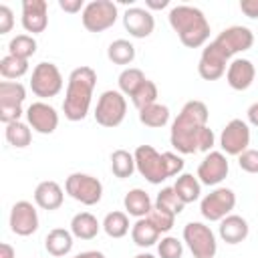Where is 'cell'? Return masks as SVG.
I'll list each match as a JSON object with an SVG mask.
<instances>
[{
  "label": "cell",
  "mask_w": 258,
  "mask_h": 258,
  "mask_svg": "<svg viewBox=\"0 0 258 258\" xmlns=\"http://www.w3.org/2000/svg\"><path fill=\"white\" fill-rule=\"evenodd\" d=\"M208 119H210V111L204 101L198 99L187 101L181 107L175 121L171 123V133H169L171 147L185 155L196 151L210 153L216 143V135L208 127Z\"/></svg>",
  "instance_id": "1"
},
{
  "label": "cell",
  "mask_w": 258,
  "mask_h": 258,
  "mask_svg": "<svg viewBox=\"0 0 258 258\" xmlns=\"http://www.w3.org/2000/svg\"><path fill=\"white\" fill-rule=\"evenodd\" d=\"M97 85V73L91 67H77L69 75L67 93L62 101V113L69 121H83L91 109L93 91Z\"/></svg>",
  "instance_id": "2"
},
{
  "label": "cell",
  "mask_w": 258,
  "mask_h": 258,
  "mask_svg": "<svg viewBox=\"0 0 258 258\" xmlns=\"http://www.w3.org/2000/svg\"><path fill=\"white\" fill-rule=\"evenodd\" d=\"M169 26L177 32L179 40L187 48H200L210 38V22L206 14L189 4H177L169 10Z\"/></svg>",
  "instance_id": "3"
},
{
  "label": "cell",
  "mask_w": 258,
  "mask_h": 258,
  "mask_svg": "<svg viewBox=\"0 0 258 258\" xmlns=\"http://www.w3.org/2000/svg\"><path fill=\"white\" fill-rule=\"evenodd\" d=\"M135 167L137 171L153 185L165 181L167 177H171L169 167H167V157L165 153H159L155 147L151 145H139L135 149Z\"/></svg>",
  "instance_id": "4"
},
{
  "label": "cell",
  "mask_w": 258,
  "mask_h": 258,
  "mask_svg": "<svg viewBox=\"0 0 258 258\" xmlns=\"http://www.w3.org/2000/svg\"><path fill=\"white\" fill-rule=\"evenodd\" d=\"M125 115H127V101L121 91L109 89L99 97L97 107H95V121L101 127L113 129L123 123Z\"/></svg>",
  "instance_id": "5"
},
{
  "label": "cell",
  "mask_w": 258,
  "mask_h": 258,
  "mask_svg": "<svg viewBox=\"0 0 258 258\" xmlns=\"http://www.w3.org/2000/svg\"><path fill=\"white\" fill-rule=\"evenodd\" d=\"M183 242L187 244L194 258H214L218 252V242L210 226L204 222H189L183 226Z\"/></svg>",
  "instance_id": "6"
},
{
  "label": "cell",
  "mask_w": 258,
  "mask_h": 258,
  "mask_svg": "<svg viewBox=\"0 0 258 258\" xmlns=\"http://www.w3.org/2000/svg\"><path fill=\"white\" fill-rule=\"evenodd\" d=\"M64 191L81 202L83 206H95L101 202L103 198V183L95 177V175H89V173H71L64 181Z\"/></svg>",
  "instance_id": "7"
},
{
  "label": "cell",
  "mask_w": 258,
  "mask_h": 258,
  "mask_svg": "<svg viewBox=\"0 0 258 258\" xmlns=\"http://www.w3.org/2000/svg\"><path fill=\"white\" fill-rule=\"evenodd\" d=\"M119 10L113 0H93L81 12L83 26L89 32H103L117 22Z\"/></svg>",
  "instance_id": "8"
},
{
  "label": "cell",
  "mask_w": 258,
  "mask_h": 258,
  "mask_svg": "<svg viewBox=\"0 0 258 258\" xmlns=\"http://www.w3.org/2000/svg\"><path fill=\"white\" fill-rule=\"evenodd\" d=\"M26 99V89L18 81H2L0 83V121L4 125L20 121L22 103Z\"/></svg>",
  "instance_id": "9"
},
{
  "label": "cell",
  "mask_w": 258,
  "mask_h": 258,
  "mask_svg": "<svg viewBox=\"0 0 258 258\" xmlns=\"http://www.w3.org/2000/svg\"><path fill=\"white\" fill-rule=\"evenodd\" d=\"M30 89L40 99L56 97L62 89V75L54 62H38L32 69Z\"/></svg>",
  "instance_id": "10"
},
{
  "label": "cell",
  "mask_w": 258,
  "mask_h": 258,
  "mask_svg": "<svg viewBox=\"0 0 258 258\" xmlns=\"http://www.w3.org/2000/svg\"><path fill=\"white\" fill-rule=\"evenodd\" d=\"M236 208V194L230 187H216L202 198L200 212L210 222H222Z\"/></svg>",
  "instance_id": "11"
},
{
  "label": "cell",
  "mask_w": 258,
  "mask_h": 258,
  "mask_svg": "<svg viewBox=\"0 0 258 258\" xmlns=\"http://www.w3.org/2000/svg\"><path fill=\"white\" fill-rule=\"evenodd\" d=\"M250 145V127L246 121L242 119H232L230 123H226V127L222 129L220 135V147L222 153L226 155H240L248 149Z\"/></svg>",
  "instance_id": "12"
},
{
  "label": "cell",
  "mask_w": 258,
  "mask_h": 258,
  "mask_svg": "<svg viewBox=\"0 0 258 258\" xmlns=\"http://www.w3.org/2000/svg\"><path fill=\"white\" fill-rule=\"evenodd\" d=\"M212 42L230 58L238 52L248 50L254 44V34L248 26H230V28H224Z\"/></svg>",
  "instance_id": "13"
},
{
  "label": "cell",
  "mask_w": 258,
  "mask_h": 258,
  "mask_svg": "<svg viewBox=\"0 0 258 258\" xmlns=\"http://www.w3.org/2000/svg\"><path fill=\"white\" fill-rule=\"evenodd\" d=\"M26 121L32 127V131L40 135H50L58 127V113L52 105L44 101H34L26 109Z\"/></svg>",
  "instance_id": "14"
},
{
  "label": "cell",
  "mask_w": 258,
  "mask_h": 258,
  "mask_svg": "<svg viewBox=\"0 0 258 258\" xmlns=\"http://www.w3.org/2000/svg\"><path fill=\"white\" fill-rule=\"evenodd\" d=\"M228 171H230V163L226 159V153L210 151L198 165V179L204 185H218L226 179Z\"/></svg>",
  "instance_id": "15"
},
{
  "label": "cell",
  "mask_w": 258,
  "mask_h": 258,
  "mask_svg": "<svg viewBox=\"0 0 258 258\" xmlns=\"http://www.w3.org/2000/svg\"><path fill=\"white\" fill-rule=\"evenodd\" d=\"M10 230L16 236H32L38 230V212L30 202L20 200L12 206V210H10Z\"/></svg>",
  "instance_id": "16"
},
{
  "label": "cell",
  "mask_w": 258,
  "mask_h": 258,
  "mask_svg": "<svg viewBox=\"0 0 258 258\" xmlns=\"http://www.w3.org/2000/svg\"><path fill=\"white\" fill-rule=\"evenodd\" d=\"M226 62H228V56L214 42H210L202 50V56L198 62V73L204 81H218L220 77L226 75Z\"/></svg>",
  "instance_id": "17"
},
{
  "label": "cell",
  "mask_w": 258,
  "mask_h": 258,
  "mask_svg": "<svg viewBox=\"0 0 258 258\" xmlns=\"http://www.w3.org/2000/svg\"><path fill=\"white\" fill-rule=\"evenodd\" d=\"M123 26L133 38H147L155 28V18L147 8L131 6L123 14Z\"/></svg>",
  "instance_id": "18"
},
{
  "label": "cell",
  "mask_w": 258,
  "mask_h": 258,
  "mask_svg": "<svg viewBox=\"0 0 258 258\" xmlns=\"http://www.w3.org/2000/svg\"><path fill=\"white\" fill-rule=\"evenodd\" d=\"M22 26L26 32L38 34L48 26V4L46 0H24L22 2Z\"/></svg>",
  "instance_id": "19"
},
{
  "label": "cell",
  "mask_w": 258,
  "mask_h": 258,
  "mask_svg": "<svg viewBox=\"0 0 258 258\" xmlns=\"http://www.w3.org/2000/svg\"><path fill=\"white\" fill-rule=\"evenodd\" d=\"M256 77V69L248 58H234L226 69V81L234 91H246Z\"/></svg>",
  "instance_id": "20"
},
{
  "label": "cell",
  "mask_w": 258,
  "mask_h": 258,
  "mask_svg": "<svg viewBox=\"0 0 258 258\" xmlns=\"http://www.w3.org/2000/svg\"><path fill=\"white\" fill-rule=\"evenodd\" d=\"M62 200H64V194H62V187L52 181V179H46V181H40L34 189V204L46 212H52V210H58L62 206Z\"/></svg>",
  "instance_id": "21"
},
{
  "label": "cell",
  "mask_w": 258,
  "mask_h": 258,
  "mask_svg": "<svg viewBox=\"0 0 258 258\" xmlns=\"http://www.w3.org/2000/svg\"><path fill=\"white\" fill-rule=\"evenodd\" d=\"M220 238L226 242V244H240L248 238V232H250V226L248 222L238 216V214H230L226 216L222 222H220Z\"/></svg>",
  "instance_id": "22"
},
{
  "label": "cell",
  "mask_w": 258,
  "mask_h": 258,
  "mask_svg": "<svg viewBox=\"0 0 258 258\" xmlns=\"http://www.w3.org/2000/svg\"><path fill=\"white\" fill-rule=\"evenodd\" d=\"M123 206H125V212L133 218H147L149 212L153 210V204H151V198L145 189L141 187H133L125 194L123 198Z\"/></svg>",
  "instance_id": "23"
},
{
  "label": "cell",
  "mask_w": 258,
  "mask_h": 258,
  "mask_svg": "<svg viewBox=\"0 0 258 258\" xmlns=\"http://www.w3.org/2000/svg\"><path fill=\"white\" fill-rule=\"evenodd\" d=\"M73 232L64 228H52L44 238V248L50 256L62 258L73 250Z\"/></svg>",
  "instance_id": "24"
},
{
  "label": "cell",
  "mask_w": 258,
  "mask_h": 258,
  "mask_svg": "<svg viewBox=\"0 0 258 258\" xmlns=\"http://www.w3.org/2000/svg\"><path fill=\"white\" fill-rule=\"evenodd\" d=\"M101 228L103 224H99V220L91 212H79L71 220V232L79 240H93Z\"/></svg>",
  "instance_id": "25"
},
{
  "label": "cell",
  "mask_w": 258,
  "mask_h": 258,
  "mask_svg": "<svg viewBox=\"0 0 258 258\" xmlns=\"http://www.w3.org/2000/svg\"><path fill=\"white\" fill-rule=\"evenodd\" d=\"M161 232L155 228V224L149 218H139L133 226H131V238L139 248H149L155 242H159Z\"/></svg>",
  "instance_id": "26"
},
{
  "label": "cell",
  "mask_w": 258,
  "mask_h": 258,
  "mask_svg": "<svg viewBox=\"0 0 258 258\" xmlns=\"http://www.w3.org/2000/svg\"><path fill=\"white\" fill-rule=\"evenodd\" d=\"M173 189H175V194L179 196V200H181L183 204H191V202H196V200L200 198V194H202V183H200L198 175L194 177L191 173H181V175L175 179Z\"/></svg>",
  "instance_id": "27"
},
{
  "label": "cell",
  "mask_w": 258,
  "mask_h": 258,
  "mask_svg": "<svg viewBox=\"0 0 258 258\" xmlns=\"http://www.w3.org/2000/svg\"><path fill=\"white\" fill-rule=\"evenodd\" d=\"M135 155L129 153L127 149H115L111 153V171L119 179H127L135 171Z\"/></svg>",
  "instance_id": "28"
},
{
  "label": "cell",
  "mask_w": 258,
  "mask_h": 258,
  "mask_svg": "<svg viewBox=\"0 0 258 258\" xmlns=\"http://www.w3.org/2000/svg\"><path fill=\"white\" fill-rule=\"evenodd\" d=\"M139 121L145 127H151V129L165 127L167 121H169V107L161 105V103H153V105H149V107L139 111Z\"/></svg>",
  "instance_id": "29"
},
{
  "label": "cell",
  "mask_w": 258,
  "mask_h": 258,
  "mask_svg": "<svg viewBox=\"0 0 258 258\" xmlns=\"http://www.w3.org/2000/svg\"><path fill=\"white\" fill-rule=\"evenodd\" d=\"M103 230L109 238H123L129 234V214L127 212H109L103 220Z\"/></svg>",
  "instance_id": "30"
},
{
  "label": "cell",
  "mask_w": 258,
  "mask_h": 258,
  "mask_svg": "<svg viewBox=\"0 0 258 258\" xmlns=\"http://www.w3.org/2000/svg\"><path fill=\"white\" fill-rule=\"evenodd\" d=\"M4 135H6V141L16 149H22L32 141V129L28 123H22V121L8 123L4 129Z\"/></svg>",
  "instance_id": "31"
},
{
  "label": "cell",
  "mask_w": 258,
  "mask_h": 258,
  "mask_svg": "<svg viewBox=\"0 0 258 258\" xmlns=\"http://www.w3.org/2000/svg\"><path fill=\"white\" fill-rule=\"evenodd\" d=\"M117 83H119V91H121L123 95L133 97V95L137 93V89L145 83V75H143V71L137 69V67H127V69L121 71Z\"/></svg>",
  "instance_id": "32"
},
{
  "label": "cell",
  "mask_w": 258,
  "mask_h": 258,
  "mask_svg": "<svg viewBox=\"0 0 258 258\" xmlns=\"http://www.w3.org/2000/svg\"><path fill=\"white\" fill-rule=\"evenodd\" d=\"M107 58L115 64H131L135 58V46L125 38H117L109 44Z\"/></svg>",
  "instance_id": "33"
},
{
  "label": "cell",
  "mask_w": 258,
  "mask_h": 258,
  "mask_svg": "<svg viewBox=\"0 0 258 258\" xmlns=\"http://www.w3.org/2000/svg\"><path fill=\"white\" fill-rule=\"evenodd\" d=\"M34 52H36V40L30 34H16L8 42V54H12V56L28 60Z\"/></svg>",
  "instance_id": "34"
},
{
  "label": "cell",
  "mask_w": 258,
  "mask_h": 258,
  "mask_svg": "<svg viewBox=\"0 0 258 258\" xmlns=\"http://www.w3.org/2000/svg\"><path fill=\"white\" fill-rule=\"evenodd\" d=\"M155 208L165 210V212H169V214H173V216H179V214L183 212L185 204L179 200V196L175 194L173 187H163V189L157 194V198H155Z\"/></svg>",
  "instance_id": "35"
},
{
  "label": "cell",
  "mask_w": 258,
  "mask_h": 258,
  "mask_svg": "<svg viewBox=\"0 0 258 258\" xmlns=\"http://www.w3.org/2000/svg\"><path fill=\"white\" fill-rule=\"evenodd\" d=\"M28 73V60L24 58H18V56H12V54H6L2 60H0V75L4 79H20Z\"/></svg>",
  "instance_id": "36"
},
{
  "label": "cell",
  "mask_w": 258,
  "mask_h": 258,
  "mask_svg": "<svg viewBox=\"0 0 258 258\" xmlns=\"http://www.w3.org/2000/svg\"><path fill=\"white\" fill-rule=\"evenodd\" d=\"M131 101H133V105L139 111L145 109V107H149V105H153V103H157V85L153 81L145 79V83L137 89V93L131 97Z\"/></svg>",
  "instance_id": "37"
},
{
  "label": "cell",
  "mask_w": 258,
  "mask_h": 258,
  "mask_svg": "<svg viewBox=\"0 0 258 258\" xmlns=\"http://www.w3.org/2000/svg\"><path fill=\"white\" fill-rule=\"evenodd\" d=\"M157 254L159 258H181L183 244L175 236H165L157 242Z\"/></svg>",
  "instance_id": "38"
},
{
  "label": "cell",
  "mask_w": 258,
  "mask_h": 258,
  "mask_svg": "<svg viewBox=\"0 0 258 258\" xmlns=\"http://www.w3.org/2000/svg\"><path fill=\"white\" fill-rule=\"evenodd\" d=\"M153 224H155V228L163 234V232H169L171 228H173V224H175V216L173 214H169V212H165V210H159V208H155L153 206V210L149 212V216H147Z\"/></svg>",
  "instance_id": "39"
},
{
  "label": "cell",
  "mask_w": 258,
  "mask_h": 258,
  "mask_svg": "<svg viewBox=\"0 0 258 258\" xmlns=\"http://www.w3.org/2000/svg\"><path fill=\"white\" fill-rule=\"evenodd\" d=\"M238 165L246 173H258V149H246L238 155Z\"/></svg>",
  "instance_id": "40"
},
{
  "label": "cell",
  "mask_w": 258,
  "mask_h": 258,
  "mask_svg": "<svg viewBox=\"0 0 258 258\" xmlns=\"http://www.w3.org/2000/svg\"><path fill=\"white\" fill-rule=\"evenodd\" d=\"M14 26V16H12V10L2 4L0 6V34H8Z\"/></svg>",
  "instance_id": "41"
},
{
  "label": "cell",
  "mask_w": 258,
  "mask_h": 258,
  "mask_svg": "<svg viewBox=\"0 0 258 258\" xmlns=\"http://www.w3.org/2000/svg\"><path fill=\"white\" fill-rule=\"evenodd\" d=\"M58 6H60L64 12L77 14V12H83L87 4H85L83 0H58Z\"/></svg>",
  "instance_id": "42"
},
{
  "label": "cell",
  "mask_w": 258,
  "mask_h": 258,
  "mask_svg": "<svg viewBox=\"0 0 258 258\" xmlns=\"http://www.w3.org/2000/svg\"><path fill=\"white\" fill-rule=\"evenodd\" d=\"M240 10L248 18H258V0H240Z\"/></svg>",
  "instance_id": "43"
},
{
  "label": "cell",
  "mask_w": 258,
  "mask_h": 258,
  "mask_svg": "<svg viewBox=\"0 0 258 258\" xmlns=\"http://www.w3.org/2000/svg\"><path fill=\"white\" fill-rule=\"evenodd\" d=\"M246 115H248V121H250L254 127H258V101H256V103H252V105L248 107Z\"/></svg>",
  "instance_id": "44"
},
{
  "label": "cell",
  "mask_w": 258,
  "mask_h": 258,
  "mask_svg": "<svg viewBox=\"0 0 258 258\" xmlns=\"http://www.w3.org/2000/svg\"><path fill=\"white\" fill-rule=\"evenodd\" d=\"M0 258H16V252H14V248L8 242L0 244Z\"/></svg>",
  "instance_id": "45"
},
{
  "label": "cell",
  "mask_w": 258,
  "mask_h": 258,
  "mask_svg": "<svg viewBox=\"0 0 258 258\" xmlns=\"http://www.w3.org/2000/svg\"><path fill=\"white\" fill-rule=\"evenodd\" d=\"M169 4V0H145V6L149 8V10H161V8H165Z\"/></svg>",
  "instance_id": "46"
},
{
  "label": "cell",
  "mask_w": 258,
  "mask_h": 258,
  "mask_svg": "<svg viewBox=\"0 0 258 258\" xmlns=\"http://www.w3.org/2000/svg\"><path fill=\"white\" fill-rule=\"evenodd\" d=\"M75 258H105V254H103V252H97V250H89V252L77 254Z\"/></svg>",
  "instance_id": "47"
},
{
  "label": "cell",
  "mask_w": 258,
  "mask_h": 258,
  "mask_svg": "<svg viewBox=\"0 0 258 258\" xmlns=\"http://www.w3.org/2000/svg\"><path fill=\"white\" fill-rule=\"evenodd\" d=\"M135 258H155V256L153 254H137Z\"/></svg>",
  "instance_id": "48"
}]
</instances>
